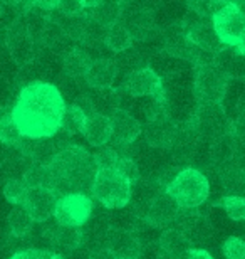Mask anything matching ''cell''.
Masks as SVG:
<instances>
[{
  "mask_svg": "<svg viewBox=\"0 0 245 259\" xmlns=\"http://www.w3.org/2000/svg\"><path fill=\"white\" fill-rule=\"evenodd\" d=\"M66 101L54 84L32 81L22 88L12 108V116L25 138H52L61 132Z\"/></svg>",
  "mask_w": 245,
  "mask_h": 259,
  "instance_id": "6da1fadb",
  "label": "cell"
},
{
  "mask_svg": "<svg viewBox=\"0 0 245 259\" xmlns=\"http://www.w3.org/2000/svg\"><path fill=\"white\" fill-rule=\"evenodd\" d=\"M44 163L49 170V189L59 197L91 190L97 168L92 155L81 145H66Z\"/></svg>",
  "mask_w": 245,
  "mask_h": 259,
  "instance_id": "7a4b0ae2",
  "label": "cell"
},
{
  "mask_svg": "<svg viewBox=\"0 0 245 259\" xmlns=\"http://www.w3.org/2000/svg\"><path fill=\"white\" fill-rule=\"evenodd\" d=\"M134 185L116 168H97L91 185L92 199L106 209H123L131 202Z\"/></svg>",
  "mask_w": 245,
  "mask_h": 259,
  "instance_id": "3957f363",
  "label": "cell"
},
{
  "mask_svg": "<svg viewBox=\"0 0 245 259\" xmlns=\"http://www.w3.org/2000/svg\"><path fill=\"white\" fill-rule=\"evenodd\" d=\"M165 190L181 209H198L210 195V182L202 170L186 167L180 170Z\"/></svg>",
  "mask_w": 245,
  "mask_h": 259,
  "instance_id": "277c9868",
  "label": "cell"
},
{
  "mask_svg": "<svg viewBox=\"0 0 245 259\" xmlns=\"http://www.w3.org/2000/svg\"><path fill=\"white\" fill-rule=\"evenodd\" d=\"M228 76L215 63L197 67L193 77V96L198 105H220L225 98Z\"/></svg>",
  "mask_w": 245,
  "mask_h": 259,
  "instance_id": "5b68a950",
  "label": "cell"
},
{
  "mask_svg": "<svg viewBox=\"0 0 245 259\" xmlns=\"http://www.w3.org/2000/svg\"><path fill=\"white\" fill-rule=\"evenodd\" d=\"M212 22L223 46L237 48L245 34V14L238 5L223 2L212 15Z\"/></svg>",
  "mask_w": 245,
  "mask_h": 259,
  "instance_id": "8992f818",
  "label": "cell"
},
{
  "mask_svg": "<svg viewBox=\"0 0 245 259\" xmlns=\"http://www.w3.org/2000/svg\"><path fill=\"white\" fill-rule=\"evenodd\" d=\"M123 90L133 98H153L155 101L166 105L163 79L153 67L143 66L129 71L123 82Z\"/></svg>",
  "mask_w": 245,
  "mask_h": 259,
  "instance_id": "52a82bcc",
  "label": "cell"
},
{
  "mask_svg": "<svg viewBox=\"0 0 245 259\" xmlns=\"http://www.w3.org/2000/svg\"><path fill=\"white\" fill-rule=\"evenodd\" d=\"M92 214V199L84 192L66 194L57 199L54 221L59 226L67 227H82L91 219Z\"/></svg>",
  "mask_w": 245,
  "mask_h": 259,
  "instance_id": "ba28073f",
  "label": "cell"
},
{
  "mask_svg": "<svg viewBox=\"0 0 245 259\" xmlns=\"http://www.w3.org/2000/svg\"><path fill=\"white\" fill-rule=\"evenodd\" d=\"M144 142L153 148H171L178 137V126L173 118L168 115L166 108L156 111L146 118V125L143 130Z\"/></svg>",
  "mask_w": 245,
  "mask_h": 259,
  "instance_id": "9c48e42d",
  "label": "cell"
},
{
  "mask_svg": "<svg viewBox=\"0 0 245 259\" xmlns=\"http://www.w3.org/2000/svg\"><path fill=\"white\" fill-rule=\"evenodd\" d=\"M5 42L10 51V56L19 66H29L34 63L37 58V51H35V39L30 35L25 22L17 20L15 24L10 25L5 35Z\"/></svg>",
  "mask_w": 245,
  "mask_h": 259,
  "instance_id": "30bf717a",
  "label": "cell"
},
{
  "mask_svg": "<svg viewBox=\"0 0 245 259\" xmlns=\"http://www.w3.org/2000/svg\"><path fill=\"white\" fill-rule=\"evenodd\" d=\"M183 29H185V32H186V35H188V39L191 40V42L208 54L217 56L220 51H223L227 48V46H223L220 37L217 35L212 19L208 20L207 17H200V15H197L193 22L186 20Z\"/></svg>",
  "mask_w": 245,
  "mask_h": 259,
  "instance_id": "8fae6325",
  "label": "cell"
},
{
  "mask_svg": "<svg viewBox=\"0 0 245 259\" xmlns=\"http://www.w3.org/2000/svg\"><path fill=\"white\" fill-rule=\"evenodd\" d=\"M181 207L166 194V190L156 194L144 210V222L151 227H170L178 221Z\"/></svg>",
  "mask_w": 245,
  "mask_h": 259,
  "instance_id": "7c38bea8",
  "label": "cell"
},
{
  "mask_svg": "<svg viewBox=\"0 0 245 259\" xmlns=\"http://www.w3.org/2000/svg\"><path fill=\"white\" fill-rule=\"evenodd\" d=\"M57 199L59 195L49 187H32L27 190V195L20 207H24L34 222H45L54 217Z\"/></svg>",
  "mask_w": 245,
  "mask_h": 259,
  "instance_id": "4fadbf2b",
  "label": "cell"
},
{
  "mask_svg": "<svg viewBox=\"0 0 245 259\" xmlns=\"http://www.w3.org/2000/svg\"><path fill=\"white\" fill-rule=\"evenodd\" d=\"M109 120H111V128H113L111 142L114 145H119V147L131 145L143 133L141 123L129 111L123 110V108H116L113 113H109Z\"/></svg>",
  "mask_w": 245,
  "mask_h": 259,
  "instance_id": "5bb4252c",
  "label": "cell"
},
{
  "mask_svg": "<svg viewBox=\"0 0 245 259\" xmlns=\"http://www.w3.org/2000/svg\"><path fill=\"white\" fill-rule=\"evenodd\" d=\"M118 76V64L111 59L99 58L92 59L84 79L86 84L92 90H109Z\"/></svg>",
  "mask_w": 245,
  "mask_h": 259,
  "instance_id": "9a60e30c",
  "label": "cell"
},
{
  "mask_svg": "<svg viewBox=\"0 0 245 259\" xmlns=\"http://www.w3.org/2000/svg\"><path fill=\"white\" fill-rule=\"evenodd\" d=\"M81 135L87 140V143L92 145V147L101 148L104 145H108L111 142V137H113L109 115H103V113H92V115H89Z\"/></svg>",
  "mask_w": 245,
  "mask_h": 259,
  "instance_id": "2e32d148",
  "label": "cell"
},
{
  "mask_svg": "<svg viewBox=\"0 0 245 259\" xmlns=\"http://www.w3.org/2000/svg\"><path fill=\"white\" fill-rule=\"evenodd\" d=\"M158 246L161 252L170 259H185L191 247L190 239L180 227H166L161 232Z\"/></svg>",
  "mask_w": 245,
  "mask_h": 259,
  "instance_id": "e0dca14e",
  "label": "cell"
},
{
  "mask_svg": "<svg viewBox=\"0 0 245 259\" xmlns=\"http://www.w3.org/2000/svg\"><path fill=\"white\" fill-rule=\"evenodd\" d=\"M44 236L52 246H57L61 249L66 251H74L81 246L82 242V231L81 227H67L59 226L56 222V226L45 227Z\"/></svg>",
  "mask_w": 245,
  "mask_h": 259,
  "instance_id": "ac0fdd59",
  "label": "cell"
},
{
  "mask_svg": "<svg viewBox=\"0 0 245 259\" xmlns=\"http://www.w3.org/2000/svg\"><path fill=\"white\" fill-rule=\"evenodd\" d=\"M220 69L228 77H245V56L237 51V48H225L213 59Z\"/></svg>",
  "mask_w": 245,
  "mask_h": 259,
  "instance_id": "d6986e66",
  "label": "cell"
},
{
  "mask_svg": "<svg viewBox=\"0 0 245 259\" xmlns=\"http://www.w3.org/2000/svg\"><path fill=\"white\" fill-rule=\"evenodd\" d=\"M134 42L133 34L121 20L113 25L106 27V34H104V46L108 49H111L113 53H124V51L131 49V46Z\"/></svg>",
  "mask_w": 245,
  "mask_h": 259,
  "instance_id": "ffe728a7",
  "label": "cell"
},
{
  "mask_svg": "<svg viewBox=\"0 0 245 259\" xmlns=\"http://www.w3.org/2000/svg\"><path fill=\"white\" fill-rule=\"evenodd\" d=\"M92 63V58L81 48H72L69 53L64 56L62 61V71L66 76L72 77V79H79L84 77L87 69Z\"/></svg>",
  "mask_w": 245,
  "mask_h": 259,
  "instance_id": "44dd1931",
  "label": "cell"
},
{
  "mask_svg": "<svg viewBox=\"0 0 245 259\" xmlns=\"http://www.w3.org/2000/svg\"><path fill=\"white\" fill-rule=\"evenodd\" d=\"M108 247L118 254V257L124 256H139V242L131 232L124 229H116L108 234Z\"/></svg>",
  "mask_w": 245,
  "mask_h": 259,
  "instance_id": "7402d4cb",
  "label": "cell"
},
{
  "mask_svg": "<svg viewBox=\"0 0 245 259\" xmlns=\"http://www.w3.org/2000/svg\"><path fill=\"white\" fill-rule=\"evenodd\" d=\"M34 219L25 212L24 207L17 205L15 209H12L7 215V227L9 232L14 237H25L32 231Z\"/></svg>",
  "mask_w": 245,
  "mask_h": 259,
  "instance_id": "603a6c76",
  "label": "cell"
},
{
  "mask_svg": "<svg viewBox=\"0 0 245 259\" xmlns=\"http://www.w3.org/2000/svg\"><path fill=\"white\" fill-rule=\"evenodd\" d=\"M121 10L123 7L114 2V0H104L97 7L91 9L89 17L92 20H96L97 24H101L103 27H109V25L119 22V19H121Z\"/></svg>",
  "mask_w": 245,
  "mask_h": 259,
  "instance_id": "cb8c5ba5",
  "label": "cell"
},
{
  "mask_svg": "<svg viewBox=\"0 0 245 259\" xmlns=\"http://www.w3.org/2000/svg\"><path fill=\"white\" fill-rule=\"evenodd\" d=\"M24 138L25 137L20 133L12 113H5V115L0 116V143L5 145V147L19 148Z\"/></svg>",
  "mask_w": 245,
  "mask_h": 259,
  "instance_id": "d4e9b609",
  "label": "cell"
},
{
  "mask_svg": "<svg viewBox=\"0 0 245 259\" xmlns=\"http://www.w3.org/2000/svg\"><path fill=\"white\" fill-rule=\"evenodd\" d=\"M87 115L81 106L74 105L66 106L64 116H62V126L61 132H64L66 135H77L82 133V128L86 125Z\"/></svg>",
  "mask_w": 245,
  "mask_h": 259,
  "instance_id": "484cf974",
  "label": "cell"
},
{
  "mask_svg": "<svg viewBox=\"0 0 245 259\" xmlns=\"http://www.w3.org/2000/svg\"><path fill=\"white\" fill-rule=\"evenodd\" d=\"M27 190L29 187L22 180V177L9 179L7 182L4 184V197H5V200L10 202L12 205H22L25 195H27Z\"/></svg>",
  "mask_w": 245,
  "mask_h": 259,
  "instance_id": "4316f807",
  "label": "cell"
},
{
  "mask_svg": "<svg viewBox=\"0 0 245 259\" xmlns=\"http://www.w3.org/2000/svg\"><path fill=\"white\" fill-rule=\"evenodd\" d=\"M228 219L232 221H245V197L243 195H225L220 204Z\"/></svg>",
  "mask_w": 245,
  "mask_h": 259,
  "instance_id": "83f0119b",
  "label": "cell"
},
{
  "mask_svg": "<svg viewBox=\"0 0 245 259\" xmlns=\"http://www.w3.org/2000/svg\"><path fill=\"white\" fill-rule=\"evenodd\" d=\"M119 157H121V155L116 152V148L106 147V145L99 148L96 153H92L96 168H114V167H116Z\"/></svg>",
  "mask_w": 245,
  "mask_h": 259,
  "instance_id": "f1b7e54d",
  "label": "cell"
},
{
  "mask_svg": "<svg viewBox=\"0 0 245 259\" xmlns=\"http://www.w3.org/2000/svg\"><path fill=\"white\" fill-rule=\"evenodd\" d=\"M222 252L225 259H245V239L238 236H230L223 241Z\"/></svg>",
  "mask_w": 245,
  "mask_h": 259,
  "instance_id": "f546056e",
  "label": "cell"
},
{
  "mask_svg": "<svg viewBox=\"0 0 245 259\" xmlns=\"http://www.w3.org/2000/svg\"><path fill=\"white\" fill-rule=\"evenodd\" d=\"M116 170H119L124 177H126L129 182H131L133 185H136L139 182V177H141V174H139V168L136 162H134L133 158H128V157H119L116 167H114Z\"/></svg>",
  "mask_w": 245,
  "mask_h": 259,
  "instance_id": "4dcf8cb0",
  "label": "cell"
},
{
  "mask_svg": "<svg viewBox=\"0 0 245 259\" xmlns=\"http://www.w3.org/2000/svg\"><path fill=\"white\" fill-rule=\"evenodd\" d=\"M57 10L66 17H72V15L84 14V5H82V0H59Z\"/></svg>",
  "mask_w": 245,
  "mask_h": 259,
  "instance_id": "1f68e13d",
  "label": "cell"
},
{
  "mask_svg": "<svg viewBox=\"0 0 245 259\" xmlns=\"http://www.w3.org/2000/svg\"><path fill=\"white\" fill-rule=\"evenodd\" d=\"M51 251H42V249H24L12 254L10 259H49Z\"/></svg>",
  "mask_w": 245,
  "mask_h": 259,
  "instance_id": "d6a6232c",
  "label": "cell"
},
{
  "mask_svg": "<svg viewBox=\"0 0 245 259\" xmlns=\"http://www.w3.org/2000/svg\"><path fill=\"white\" fill-rule=\"evenodd\" d=\"M89 259H118V254L113 249H109L108 246H103L99 249L92 251L89 254Z\"/></svg>",
  "mask_w": 245,
  "mask_h": 259,
  "instance_id": "836d02e7",
  "label": "cell"
},
{
  "mask_svg": "<svg viewBox=\"0 0 245 259\" xmlns=\"http://www.w3.org/2000/svg\"><path fill=\"white\" fill-rule=\"evenodd\" d=\"M186 259H213V256L207 249H202V247H190Z\"/></svg>",
  "mask_w": 245,
  "mask_h": 259,
  "instance_id": "e575fe53",
  "label": "cell"
},
{
  "mask_svg": "<svg viewBox=\"0 0 245 259\" xmlns=\"http://www.w3.org/2000/svg\"><path fill=\"white\" fill-rule=\"evenodd\" d=\"M34 7L42 9V10H54L59 5V0H29Z\"/></svg>",
  "mask_w": 245,
  "mask_h": 259,
  "instance_id": "d590c367",
  "label": "cell"
},
{
  "mask_svg": "<svg viewBox=\"0 0 245 259\" xmlns=\"http://www.w3.org/2000/svg\"><path fill=\"white\" fill-rule=\"evenodd\" d=\"M104 0H82V5H84V9H94V7H97L99 4H103Z\"/></svg>",
  "mask_w": 245,
  "mask_h": 259,
  "instance_id": "8d00e7d4",
  "label": "cell"
},
{
  "mask_svg": "<svg viewBox=\"0 0 245 259\" xmlns=\"http://www.w3.org/2000/svg\"><path fill=\"white\" fill-rule=\"evenodd\" d=\"M237 51L245 56V34H243V37L240 39V42H238V46H237Z\"/></svg>",
  "mask_w": 245,
  "mask_h": 259,
  "instance_id": "74e56055",
  "label": "cell"
},
{
  "mask_svg": "<svg viewBox=\"0 0 245 259\" xmlns=\"http://www.w3.org/2000/svg\"><path fill=\"white\" fill-rule=\"evenodd\" d=\"M222 2H227V4L238 5V7H243V5H245V0H222Z\"/></svg>",
  "mask_w": 245,
  "mask_h": 259,
  "instance_id": "f35d334b",
  "label": "cell"
},
{
  "mask_svg": "<svg viewBox=\"0 0 245 259\" xmlns=\"http://www.w3.org/2000/svg\"><path fill=\"white\" fill-rule=\"evenodd\" d=\"M5 9H7V2H5V0H0V17L5 14Z\"/></svg>",
  "mask_w": 245,
  "mask_h": 259,
  "instance_id": "ab89813d",
  "label": "cell"
},
{
  "mask_svg": "<svg viewBox=\"0 0 245 259\" xmlns=\"http://www.w3.org/2000/svg\"><path fill=\"white\" fill-rule=\"evenodd\" d=\"M49 259H66V257H64V256H61V254H57V252H52V251H51Z\"/></svg>",
  "mask_w": 245,
  "mask_h": 259,
  "instance_id": "60d3db41",
  "label": "cell"
},
{
  "mask_svg": "<svg viewBox=\"0 0 245 259\" xmlns=\"http://www.w3.org/2000/svg\"><path fill=\"white\" fill-rule=\"evenodd\" d=\"M116 4H119L123 7V5H126V4H129V2H133V0H114Z\"/></svg>",
  "mask_w": 245,
  "mask_h": 259,
  "instance_id": "b9f144b4",
  "label": "cell"
},
{
  "mask_svg": "<svg viewBox=\"0 0 245 259\" xmlns=\"http://www.w3.org/2000/svg\"><path fill=\"white\" fill-rule=\"evenodd\" d=\"M118 259H139L136 256H124V257H118Z\"/></svg>",
  "mask_w": 245,
  "mask_h": 259,
  "instance_id": "7bdbcfd3",
  "label": "cell"
},
{
  "mask_svg": "<svg viewBox=\"0 0 245 259\" xmlns=\"http://www.w3.org/2000/svg\"><path fill=\"white\" fill-rule=\"evenodd\" d=\"M0 37H2V34H0Z\"/></svg>",
  "mask_w": 245,
  "mask_h": 259,
  "instance_id": "ee69618b",
  "label": "cell"
}]
</instances>
